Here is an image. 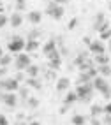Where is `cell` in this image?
I'll use <instances>...</instances> for the list:
<instances>
[{
  "label": "cell",
  "mask_w": 111,
  "mask_h": 125,
  "mask_svg": "<svg viewBox=\"0 0 111 125\" xmlns=\"http://www.w3.org/2000/svg\"><path fill=\"white\" fill-rule=\"evenodd\" d=\"M76 95H78V101H81V102H90V101H92V95H93L92 81H90V83H85V85H78V88H76Z\"/></svg>",
  "instance_id": "obj_1"
},
{
  "label": "cell",
  "mask_w": 111,
  "mask_h": 125,
  "mask_svg": "<svg viewBox=\"0 0 111 125\" xmlns=\"http://www.w3.org/2000/svg\"><path fill=\"white\" fill-rule=\"evenodd\" d=\"M28 65H32V58L28 56V53H20L16 55V60H14V69L18 72H23L28 69Z\"/></svg>",
  "instance_id": "obj_2"
},
{
  "label": "cell",
  "mask_w": 111,
  "mask_h": 125,
  "mask_svg": "<svg viewBox=\"0 0 111 125\" xmlns=\"http://www.w3.org/2000/svg\"><path fill=\"white\" fill-rule=\"evenodd\" d=\"M0 90L14 94V92L20 90V83L16 81L14 78H2V79H0Z\"/></svg>",
  "instance_id": "obj_3"
},
{
  "label": "cell",
  "mask_w": 111,
  "mask_h": 125,
  "mask_svg": "<svg viewBox=\"0 0 111 125\" xmlns=\"http://www.w3.org/2000/svg\"><path fill=\"white\" fill-rule=\"evenodd\" d=\"M25 42H27V41H25L23 37H20V35H14L12 39H11V42H9V51L11 53H21L23 49H25Z\"/></svg>",
  "instance_id": "obj_4"
},
{
  "label": "cell",
  "mask_w": 111,
  "mask_h": 125,
  "mask_svg": "<svg viewBox=\"0 0 111 125\" xmlns=\"http://www.w3.org/2000/svg\"><path fill=\"white\" fill-rule=\"evenodd\" d=\"M64 7L62 5H56L55 2H51V4H48L46 5V14H49L53 20H60L62 16H64Z\"/></svg>",
  "instance_id": "obj_5"
},
{
  "label": "cell",
  "mask_w": 111,
  "mask_h": 125,
  "mask_svg": "<svg viewBox=\"0 0 111 125\" xmlns=\"http://www.w3.org/2000/svg\"><path fill=\"white\" fill-rule=\"evenodd\" d=\"M0 101H2L5 106L14 107L16 102H18V99H16V94H11V92H2V94H0Z\"/></svg>",
  "instance_id": "obj_6"
},
{
  "label": "cell",
  "mask_w": 111,
  "mask_h": 125,
  "mask_svg": "<svg viewBox=\"0 0 111 125\" xmlns=\"http://www.w3.org/2000/svg\"><path fill=\"white\" fill-rule=\"evenodd\" d=\"M88 49H90V53H93L95 56L106 53V46H104V42H102V41H92V44L88 46Z\"/></svg>",
  "instance_id": "obj_7"
},
{
  "label": "cell",
  "mask_w": 111,
  "mask_h": 125,
  "mask_svg": "<svg viewBox=\"0 0 111 125\" xmlns=\"http://www.w3.org/2000/svg\"><path fill=\"white\" fill-rule=\"evenodd\" d=\"M71 88V79L69 78H60L56 81V92H67Z\"/></svg>",
  "instance_id": "obj_8"
},
{
  "label": "cell",
  "mask_w": 111,
  "mask_h": 125,
  "mask_svg": "<svg viewBox=\"0 0 111 125\" xmlns=\"http://www.w3.org/2000/svg\"><path fill=\"white\" fill-rule=\"evenodd\" d=\"M106 21H108V20H106V14H104V12H97V14H95V20H93V30L99 32V28H100Z\"/></svg>",
  "instance_id": "obj_9"
},
{
  "label": "cell",
  "mask_w": 111,
  "mask_h": 125,
  "mask_svg": "<svg viewBox=\"0 0 111 125\" xmlns=\"http://www.w3.org/2000/svg\"><path fill=\"white\" fill-rule=\"evenodd\" d=\"M97 76H100V78H109L111 76V65L108 63V65H97Z\"/></svg>",
  "instance_id": "obj_10"
},
{
  "label": "cell",
  "mask_w": 111,
  "mask_h": 125,
  "mask_svg": "<svg viewBox=\"0 0 111 125\" xmlns=\"http://www.w3.org/2000/svg\"><path fill=\"white\" fill-rule=\"evenodd\" d=\"M28 21H30L32 25H39V23L42 21V12H39V11H30V12H28Z\"/></svg>",
  "instance_id": "obj_11"
},
{
  "label": "cell",
  "mask_w": 111,
  "mask_h": 125,
  "mask_svg": "<svg viewBox=\"0 0 111 125\" xmlns=\"http://www.w3.org/2000/svg\"><path fill=\"white\" fill-rule=\"evenodd\" d=\"M9 23H11V27H14V28L21 27V23H23V16H21L20 12H12V16H11Z\"/></svg>",
  "instance_id": "obj_12"
},
{
  "label": "cell",
  "mask_w": 111,
  "mask_h": 125,
  "mask_svg": "<svg viewBox=\"0 0 111 125\" xmlns=\"http://www.w3.org/2000/svg\"><path fill=\"white\" fill-rule=\"evenodd\" d=\"M25 72H27V78H39V65L32 63V65H28V69Z\"/></svg>",
  "instance_id": "obj_13"
},
{
  "label": "cell",
  "mask_w": 111,
  "mask_h": 125,
  "mask_svg": "<svg viewBox=\"0 0 111 125\" xmlns=\"http://www.w3.org/2000/svg\"><path fill=\"white\" fill-rule=\"evenodd\" d=\"M55 49H56V42H55V41H48V42L42 46V53L48 56L51 51H55Z\"/></svg>",
  "instance_id": "obj_14"
},
{
  "label": "cell",
  "mask_w": 111,
  "mask_h": 125,
  "mask_svg": "<svg viewBox=\"0 0 111 125\" xmlns=\"http://www.w3.org/2000/svg\"><path fill=\"white\" fill-rule=\"evenodd\" d=\"M93 63L95 65H108L109 63V56L104 53V55H97L95 58H93Z\"/></svg>",
  "instance_id": "obj_15"
},
{
  "label": "cell",
  "mask_w": 111,
  "mask_h": 125,
  "mask_svg": "<svg viewBox=\"0 0 111 125\" xmlns=\"http://www.w3.org/2000/svg\"><path fill=\"white\" fill-rule=\"evenodd\" d=\"M102 113H104V109H102V106H99V104H93V106L90 107V115H92V118H99Z\"/></svg>",
  "instance_id": "obj_16"
},
{
  "label": "cell",
  "mask_w": 111,
  "mask_h": 125,
  "mask_svg": "<svg viewBox=\"0 0 111 125\" xmlns=\"http://www.w3.org/2000/svg\"><path fill=\"white\" fill-rule=\"evenodd\" d=\"M76 101H78V95H76V92H67V94H65V99H64L65 106H69V104H72V102H76Z\"/></svg>",
  "instance_id": "obj_17"
},
{
  "label": "cell",
  "mask_w": 111,
  "mask_h": 125,
  "mask_svg": "<svg viewBox=\"0 0 111 125\" xmlns=\"http://www.w3.org/2000/svg\"><path fill=\"white\" fill-rule=\"evenodd\" d=\"M87 123V118L83 115H74L71 118V125H85Z\"/></svg>",
  "instance_id": "obj_18"
},
{
  "label": "cell",
  "mask_w": 111,
  "mask_h": 125,
  "mask_svg": "<svg viewBox=\"0 0 111 125\" xmlns=\"http://www.w3.org/2000/svg\"><path fill=\"white\" fill-rule=\"evenodd\" d=\"M25 49H27V51H37L39 49V41H27V42H25Z\"/></svg>",
  "instance_id": "obj_19"
},
{
  "label": "cell",
  "mask_w": 111,
  "mask_h": 125,
  "mask_svg": "<svg viewBox=\"0 0 111 125\" xmlns=\"http://www.w3.org/2000/svg\"><path fill=\"white\" fill-rule=\"evenodd\" d=\"M60 63H62V56L51 58V60H49V69H51V71H56V69H60Z\"/></svg>",
  "instance_id": "obj_20"
},
{
  "label": "cell",
  "mask_w": 111,
  "mask_h": 125,
  "mask_svg": "<svg viewBox=\"0 0 111 125\" xmlns=\"http://www.w3.org/2000/svg\"><path fill=\"white\" fill-rule=\"evenodd\" d=\"M27 85L28 86H32V88H42V85H41V81H39V78H27Z\"/></svg>",
  "instance_id": "obj_21"
},
{
  "label": "cell",
  "mask_w": 111,
  "mask_h": 125,
  "mask_svg": "<svg viewBox=\"0 0 111 125\" xmlns=\"http://www.w3.org/2000/svg\"><path fill=\"white\" fill-rule=\"evenodd\" d=\"M12 63V55H4L0 58V67H9Z\"/></svg>",
  "instance_id": "obj_22"
},
{
  "label": "cell",
  "mask_w": 111,
  "mask_h": 125,
  "mask_svg": "<svg viewBox=\"0 0 111 125\" xmlns=\"http://www.w3.org/2000/svg\"><path fill=\"white\" fill-rule=\"evenodd\" d=\"M92 81V76L88 72H81L79 78H78V85H85V83H90Z\"/></svg>",
  "instance_id": "obj_23"
},
{
  "label": "cell",
  "mask_w": 111,
  "mask_h": 125,
  "mask_svg": "<svg viewBox=\"0 0 111 125\" xmlns=\"http://www.w3.org/2000/svg\"><path fill=\"white\" fill-rule=\"evenodd\" d=\"M27 104H28V107H32V109H35V107L39 106V101H37L35 97H28V99H27Z\"/></svg>",
  "instance_id": "obj_24"
},
{
  "label": "cell",
  "mask_w": 111,
  "mask_h": 125,
  "mask_svg": "<svg viewBox=\"0 0 111 125\" xmlns=\"http://www.w3.org/2000/svg\"><path fill=\"white\" fill-rule=\"evenodd\" d=\"M18 92H20V97H21V99H23V101H27V99H28V97H30V95H28V92H30V90H28V88H20V90H18Z\"/></svg>",
  "instance_id": "obj_25"
},
{
  "label": "cell",
  "mask_w": 111,
  "mask_h": 125,
  "mask_svg": "<svg viewBox=\"0 0 111 125\" xmlns=\"http://www.w3.org/2000/svg\"><path fill=\"white\" fill-rule=\"evenodd\" d=\"M100 35V41H106V39H111V28H108L106 32H102V34H99Z\"/></svg>",
  "instance_id": "obj_26"
},
{
  "label": "cell",
  "mask_w": 111,
  "mask_h": 125,
  "mask_svg": "<svg viewBox=\"0 0 111 125\" xmlns=\"http://www.w3.org/2000/svg\"><path fill=\"white\" fill-rule=\"evenodd\" d=\"M76 27H78V20H76V18H72L69 23H67V28H69V30H74Z\"/></svg>",
  "instance_id": "obj_27"
},
{
  "label": "cell",
  "mask_w": 111,
  "mask_h": 125,
  "mask_svg": "<svg viewBox=\"0 0 111 125\" xmlns=\"http://www.w3.org/2000/svg\"><path fill=\"white\" fill-rule=\"evenodd\" d=\"M7 21H9V20H7V16H5V14H0V28H4V27H5Z\"/></svg>",
  "instance_id": "obj_28"
},
{
  "label": "cell",
  "mask_w": 111,
  "mask_h": 125,
  "mask_svg": "<svg viewBox=\"0 0 111 125\" xmlns=\"http://www.w3.org/2000/svg\"><path fill=\"white\" fill-rule=\"evenodd\" d=\"M14 79L18 81V83H21V81H25L27 78H25V74L23 72H16V76H14Z\"/></svg>",
  "instance_id": "obj_29"
},
{
  "label": "cell",
  "mask_w": 111,
  "mask_h": 125,
  "mask_svg": "<svg viewBox=\"0 0 111 125\" xmlns=\"http://www.w3.org/2000/svg\"><path fill=\"white\" fill-rule=\"evenodd\" d=\"M0 125H9V120L5 115H0Z\"/></svg>",
  "instance_id": "obj_30"
},
{
  "label": "cell",
  "mask_w": 111,
  "mask_h": 125,
  "mask_svg": "<svg viewBox=\"0 0 111 125\" xmlns=\"http://www.w3.org/2000/svg\"><path fill=\"white\" fill-rule=\"evenodd\" d=\"M102 109H104V113H106V115H111V102H108L104 107H102Z\"/></svg>",
  "instance_id": "obj_31"
},
{
  "label": "cell",
  "mask_w": 111,
  "mask_h": 125,
  "mask_svg": "<svg viewBox=\"0 0 111 125\" xmlns=\"http://www.w3.org/2000/svg\"><path fill=\"white\" fill-rule=\"evenodd\" d=\"M102 123H104V125H111V115H106L104 120H102Z\"/></svg>",
  "instance_id": "obj_32"
},
{
  "label": "cell",
  "mask_w": 111,
  "mask_h": 125,
  "mask_svg": "<svg viewBox=\"0 0 111 125\" xmlns=\"http://www.w3.org/2000/svg\"><path fill=\"white\" fill-rule=\"evenodd\" d=\"M16 4H18V9L21 11V9H25V0H14Z\"/></svg>",
  "instance_id": "obj_33"
},
{
  "label": "cell",
  "mask_w": 111,
  "mask_h": 125,
  "mask_svg": "<svg viewBox=\"0 0 111 125\" xmlns=\"http://www.w3.org/2000/svg\"><path fill=\"white\" fill-rule=\"evenodd\" d=\"M7 76V67H0V78H5Z\"/></svg>",
  "instance_id": "obj_34"
},
{
  "label": "cell",
  "mask_w": 111,
  "mask_h": 125,
  "mask_svg": "<svg viewBox=\"0 0 111 125\" xmlns=\"http://www.w3.org/2000/svg\"><path fill=\"white\" fill-rule=\"evenodd\" d=\"M53 2H55L56 5H62V7H64V5H65L67 2H69V0H53Z\"/></svg>",
  "instance_id": "obj_35"
},
{
  "label": "cell",
  "mask_w": 111,
  "mask_h": 125,
  "mask_svg": "<svg viewBox=\"0 0 111 125\" xmlns=\"http://www.w3.org/2000/svg\"><path fill=\"white\" fill-rule=\"evenodd\" d=\"M90 125H100V118H92L90 120Z\"/></svg>",
  "instance_id": "obj_36"
},
{
  "label": "cell",
  "mask_w": 111,
  "mask_h": 125,
  "mask_svg": "<svg viewBox=\"0 0 111 125\" xmlns=\"http://www.w3.org/2000/svg\"><path fill=\"white\" fill-rule=\"evenodd\" d=\"M83 42L87 44V46H90V44H92V39H90V37H83Z\"/></svg>",
  "instance_id": "obj_37"
},
{
  "label": "cell",
  "mask_w": 111,
  "mask_h": 125,
  "mask_svg": "<svg viewBox=\"0 0 111 125\" xmlns=\"http://www.w3.org/2000/svg\"><path fill=\"white\" fill-rule=\"evenodd\" d=\"M28 125H41V122H37V120H32V122H28Z\"/></svg>",
  "instance_id": "obj_38"
},
{
  "label": "cell",
  "mask_w": 111,
  "mask_h": 125,
  "mask_svg": "<svg viewBox=\"0 0 111 125\" xmlns=\"http://www.w3.org/2000/svg\"><path fill=\"white\" fill-rule=\"evenodd\" d=\"M4 56V49H2V46H0V58Z\"/></svg>",
  "instance_id": "obj_39"
},
{
  "label": "cell",
  "mask_w": 111,
  "mask_h": 125,
  "mask_svg": "<svg viewBox=\"0 0 111 125\" xmlns=\"http://www.w3.org/2000/svg\"><path fill=\"white\" fill-rule=\"evenodd\" d=\"M108 11H111V0L108 2Z\"/></svg>",
  "instance_id": "obj_40"
},
{
  "label": "cell",
  "mask_w": 111,
  "mask_h": 125,
  "mask_svg": "<svg viewBox=\"0 0 111 125\" xmlns=\"http://www.w3.org/2000/svg\"><path fill=\"white\" fill-rule=\"evenodd\" d=\"M108 49H109V53H111V46H109V48H108Z\"/></svg>",
  "instance_id": "obj_41"
},
{
  "label": "cell",
  "mask_w": 111,
  "mask_h": 125,
  "mask_svg": "<svg viewBox=\"0 0 111 125\" xmlns=\"http://www.w3.org/2000/svg\"><path fill=\"white\" fill-rule=\"evenodd\" d=\"M109 46H111V39H109Z\"/></svg>",
  "instance_id": "obj_42"
},
{
  "label": "cell",
  "mask_w": 111,
  "mask_h": 125,
  "mask_svg": "<svg viewBox=\"0 0 111 125\" xmlns=\"http://www.w3.org/2000/svg\"><path fill=\"white\" fill-rule=\"evenodd\" d=\"M109 94H111V88H109Z\"/></svg>",
  "instance_id": "obj_43"
},
{
  "label": "cell",
  "mask_w": 111,
  "mask_h": 125,
  "mask_svg": "<svg viewBox=\"0 0 111 125\" xmlns=\"http://www.w3.org/2000/svg\"><path fill=\"white\" fill-rule=\"evenodd\" d=\"M109 65H111V63H109Z\"/></svg>",
  "instance_id": "obj_44"
}]
</instances>
